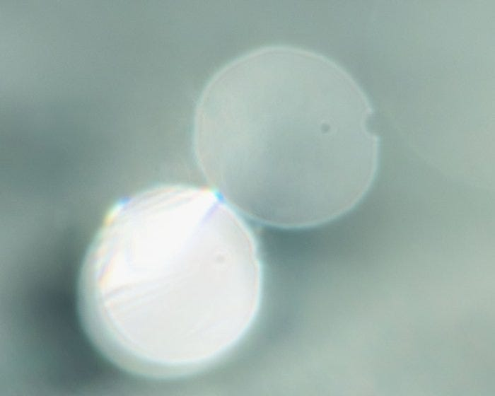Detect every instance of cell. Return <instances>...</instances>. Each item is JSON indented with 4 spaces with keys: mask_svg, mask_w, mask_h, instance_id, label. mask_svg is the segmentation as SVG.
<instances>
[{
    "mask_svg": "<svg viewBox=\"0 0 495 396\" xmlns=\"http://www.w3.org/2000/svg\"><path fill=\"white\" fill-rule=\"evenodd\" d=\"M334 65L288 45L250 50L210 78L193 148L214 191L260 223L303 228L352 210L378 171L377 141Z\"/></svg>",
    "mask_w": 495,
    "mask_h": 396,
    "instance_id": "cell-2",
    "label": "cell"
},
{
    "mask_svg": "<svg viewBox=\"0 0 495 396\" xmlns=\"http://www.w3.org/2000/svg\"><path fill=\"white\" fill-rule=\"evenodd\" d=\"M257 239L216 192L181 184L124 197L105 215L78 280L80 321L100 354L152 380L207 372L259 317Z\"/></svg>",
    "mask_w": 495,
    "mask_h": 396,
    "instance_id": "cell-1",
    "label": "cell"
}]
</instances>
